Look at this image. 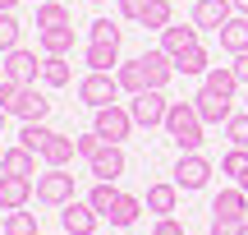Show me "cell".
I'll use <instances>...</instances> for the list:
<instances>
[{"mask_svg":"<svg viewBox=\"0 0 248 235\" xmlns=\"http://www.w3.org/2000/svg\"><path fill=\"white\" fill-rule=\"evenodd\" d=\"M170 134V143L179 148V152H198L202 148V116H198V106L193 101H170V111H166V125H161Z\"/></svg>","mask_w":248,"mask_h":235,"instance_id":"obj_1","label":"cell"},{"mask_svg":"<svg viewBox=\"0 0 248 235\" xmlns=\"http://www.w3.org/2000/svg\"><path fill=\"white\" fill-rule=\"evenodd\" d=\"M120 92H124V88H120L115 74H97V69H88V74H83V83H78V101H83V106H92V111L115 106Z\"/></svg>","mask_w":248,"mask_h":235,"instance_id":"obj_2","label":"cell"},{"mask_svg":"<svg viewBox=\"0 0 248 235\" xmlns=\"http://www.w3.org/2000/svg\"><path fill=\"white\" fill-rule=\"evenodd\" d=\"M37 203H46V208L74 203V175L64 166H46V175H37Z\"/></svg>","mask_w":248,"mask_h":235,"instance_id":"obj_3","label":"cell"},{"mask_svg":"<svg viewBox=\"0 0 248 235\" xmlns=\"http://www.w3.org/2000/svg\"><path fill=\"white\" fill-rule=\"evenodd\" d=\"M166 111H170V97L161 88H147V92H138V97L129 101L133 125H142V129H161L166 125Z\"/></svg>","mask_w":248,"mask_h":235,"instance_id":"obj_4","label":"cell"},{"mask_svg":"<svg viewBox=\"0 0 248 235\" xmlns=\"http://www.w3.org/2000/svg\"><path fill=\"white\" fill-rule=\"evenodd\" d=\"M175 185L184 194H198V189H207V180H212V162H207L202 152H179V162H175Z\"/></svg>","mask_w":248,"mask_h":235,"instance_id":"obj_5","label":"cell"},{"mask_svg":"<svg viewBox=\"0 0 248 235\" xmlns=\"http://www.w3.org/2000/svg\"><path fill=\"white\" fill-rule=\"evenodd\" d=\"M92 129H97L106 143H124V138L133 134V116H129V106H101L97 111V120H92Z\"/></svg>","mask_w":248,"mask_h":235,"instance_id":"obj_6","label":"cell"},{"mask_svg":"<svg viewBox=\"0 0 248 235\" xmlns=\"http://www.w3.org/2000/svg\"><path fill=\"white\" fill-rule=\"evenodd\" d=\"M0 60H5V79H14L18 88L42 79V60H37V51H28V46H14V51L0 55Z\"/></svg>","mask_w":248,"mask_h":235,"instance_id":"obj_7","label":"cell"},{"mask_svg":"<svg viewBox=\"0 0 248 235\" xmlns=\"http://www.w3.org/2000/svg\"><path fill=\"white\" fill-rule=\"evenodd\" d=\"M9 116H18L28 125V120H46L51 116V97H46L37 83H28V88H18V97H14V106H9Z\"/></svg>","mask_w":248,"mask_h":235,"instance_id":"obj_8","label":"cell"},{"mask_svg":"<svg viewBox=\"0 0 248 235\" xmlns=\"http://www.w3.org/2000/svg\"><path fill=\"white\" fill-rule=\"evenodd\" d=\"M97 221H101V212L92 208L88 199H83V203L74 199V203H64V208H60V226L69 231V235H92V231H97Z\"/></svg>","mask_w":248,"mask_h":235,"instance_id":"obj_9","label":"cell"},{"mask_svg":"<svg viewBox=\"0 0 248 235\" xmlns=\"http://www.w3.org/2000/svg\"><path fill=\"white\" fill-rule=\"evenodd\" d=\"M32 194H37V180H28V175H0V212L28 208Z\"/></svg>","mask_w":248,"mask_h":235,"instance_id":"obj_10","label":"cell"},{"mask_svg":"<svg viewBox=\"0 0 248 235\" xmlns=\"http://www.w3.org/2000/svg\"><path fill=\"white\" fill-rule=\"evenodd\" d=\"M138 65H142V79H147V88H161V92H166V83L175 79V60H170L166 51H142Z\"/></svg>","mask_w":248,"mask_h":235,"instance_id":"obj_11","label":"cell"},{"mask_svg":"<svg viewBox=\"0 0 248 235\" xmlns=\"http://www.w3.org/2000/svg\"><path fill=\"white\" fill-rule=\"evenodd\" d=\"M198 33H202V28H198L193 18H188V23H170L166 33H161V51H166V55L193 51V46H202V42H198Z\"/></svg>","mask_w":248,"mask_h":235,"instance_id":"obj_12","label":"cell"},{"mask_svg":"<svg viewBox=\"0 0 248 235\" xmlns=\"http://www.w3.org/2000/svg\"><path fill=\"white\" fill-rule=\"evenodd\" d=\"M230 18H234L230 0H193V23L198 28H216V33H221Z\"/></svg>","mask_w":248,"mask_h":235,"instance_id":"obj_13","label":"cell"},{"mask_svg":"<svg viewBox=\"0 0 248 235\" xmlns=\"http://www.w3.org/2000/svg\"><path fill=\"white\" fill-rule=\"evenodd\" d=\"M88 166H92V175H97V180H120L124 166H129V157H124V148H120V143H106Z\"/></svg>","mask_w":248,"mask_h":235,"instance_id":"obj_14","label":"cell"},{"mask_svg":"<svg viewBox=\"0 0 248 235\" xmlns=\"http://www.w3.org/2000/svg\"><path fill=\"white\" fill-rule=\"evenodd\" d=\"M212 217H221V221H248V194L244 189H221L212 199Z\"/></svg>","mask_w":248,"mask_h":235,"instance_id":"obj_15","label":"cell"},{"mask_svg":"<svg viewBox=\"0 0 248 235\" xmlns=\"http://www.w3.org/2000/svg\"><path fill=\"white\" fill-rule=\"evenodd\" d=\"M202 88H212L216 97L234 101V92H239L244 83H239V74H234V65H212V69L202 74Z\"/></svg>","mask_w":248,"mask_h":235,"instance_id":"obj_16","label":"cell"},{"mask_svg":"<svg viewBox=\"0 0 248 235\" xmlns=\"http://www.w3.org/2000/svg\"><path fill=\"white\" fill-rule=\"evenodd\" d=\"M193 106H198V116H202V125H225V120L234 116V106H230L225 97H216L212 88H202V92H198V97H193Z\"/></svg>","mask_w":248,"mask_h":235,"instance_id":"obj_17","label":"cell"},{"mask_svg":"<svg viewBox=\"0 0 248 235\" xmlns=\"http://www.w3.org/2000/svg\"><path fill=\"white\" fill-rule=\"evenodd\" d=\"M147 212H156V217H170L175 212V203H179V185L175 180H156V185H147Z\"/></svg>","mask_w":248,"mask_h":235,"instance_id":"obj_18","label":"cell"},{"mask_svg":"<svg viewBox=\"0 0 248 235\" xmlns=\"http://www.w3.org/2000/svg\"><path fill=\"white\" fill-rule=\"evenodd\" d=\"M0 175H28V180H32L37 175V152L32 148H5V162H0Z\"/></svg>","mask_w":248,"mask_h":235,"instance_id":"obj_19","label":"cell"},{"mask_svg":"<svg viewBox=\"0 0 248 235\" xmlns=\"http://www.w3.org/2000/svg\"><path fill=\"white\" fill-rule=\"evenodd\" d=\"M74 157H78V138H69V134H51V143L42 148L46 166H69Z\"/></svg>","mask_w":248,"mask_h":235,"instance_id":"obj_20","label":"cell"},{"mask_svg":"<svg viewBox=\"0 0 248 235\" xmlns=\"http://www.w3.org/2000/svg\"><path fill=\"white\" fill-rule=\"evenodd\" d=\"M83 60H88V69L110 74V69H120V46H110V42H88Z\"/></svg>","mask_w":248,"mask_h":235,"instance_id":"obj_21","label":"cell"},{"mask_svg":"<svg viewBox=\"0 0 248 235\" xmlns=\"http://www.w3.org/2000/svg\"><path fill=\"white\" fill-rule=\"evenodd\" d=\"M221 51H230V55L248 51V14H234L230 23L221 28Z\"/></svg>","mask_w":248,"mask_h":235,"instance_id":"obj_22","label":"cell"},{"mask_svg":"<svg viewBox=\"0 0 248 235\" xmlns=\"http://www.w3.org/2000/svg\"><path fill=\"white\" fill-rule=\"evenodd\" d=\"M69 79H74V69H69L64 55H46L42 60V83L46 88H69Z\"/></svg>","mask_w":248,"mask_h":235,"instance_id":"obj_23","label":"cell"},{"mask_svg":"<svg viewBox=\"0 0 248 235\" xmlns=\"http://www.w3.org/2000/svg\"><path fill=\"white\" fill-rule=\"evenodd\" d=\"M42 51L46 55H69L74 51V23L69 28H42Z\"/></svg>","mask_w":248,"mask_h":235,"instance_id":"obj_24","label":"cell"},{"mask_svg":"<svg viewBox=\"0 0 248 235\" xmlns=\"http://www.w3.org/2000/svg\"><path fill=\"white\" fill-rule=\"evenodd\" d=\"M51 134H55V129L46 125V120H28V125L18 129V143H23V148H32V152L42 157V148L51 143Z\"/></svg>","mask_w":248,"mask_h":235,"instance_id":"obj_25","label":"cell"},{"mask_svg":"<svg viewBox=\"0 0 248 235\" xmlns=\"http://www.w3.org/2000/svg\"><path fill=\"white\" fill-rule=\"evenodd\" d=\"M138 23H142V28H156V33H166V28L175 23V9H170V0H147V9H142Z\"/></svg>","mask_w":248,"mask_h":235,"instance_id":"obj_26","label":"cell"},{"mask_svg":"<svg viewBox=\"0 0 248 235\" xmlns=\"http://www.w3.org/2000/svg\"><path fill=\"white\" fill-rule=\"evenodd\" d=\"M69 9H64V0H42L37 5V28H69Z\"/></svg>","mask_w":248,"mask_h":235,"instance_id":"obj_27","label":"cell"},{"mask_svg":"<svg viewBox=\"0 0 248 235\" xmlns=\"http://www.w3.org/2000/svg\"><path fill=\"white\" fill-rule=\"evenodd\" d=\"M170 60H175V74H184V79H198V74H207V69H212L202 46H193V51H184V55H170Z\"/></svg>","mask_w":248,"mask_h":235,"instance_id":"obj_28","label":"cell"},{"mask_svg":"<svg viewBox=\"0 0 248 235\" xmlns=\"http://www.w3.org/2000/svg\"><path fill=\"white\" fill-rule=\"evenodd\" d=\"M88 203L101 212V217H110V212H115V203H120L115 180H97V185H92V194H88Z\"/></svg>","mask_w":248,"mask_h":235,"instance_id":"obj_29","label":"cell"},{"mask_svg":"<svg viewBox=\"0 0 248 235\" xmlns=\"http://www.w3.org/2000/svg\"><path fill=\"white\" fill-rule=\"evenodd\" d=\"M142 208H147V203L142 199H133V194H120V203H115V212H110V226H133V221L142 217Z\"/></svg>","mask_w":248,"mask_h":235,"instance_id":"obj_30","label":"cell"},{"mask_svg":"<svg viewBox=\"0 0 248 235\" xmlns=\"http://www.w3.org/2000/svg\"><path fill=\"white\" fill-rule=\"evenodd\" d=\"M18 37H23V23H18V14H14V9H0V55L14 51Z\"/></svg>","mask_w":248,"mask_h":235,"instance_id":"obj_31","label":"cell"},{"mask_svg":"<svg viewBox=\"0 0 248 235\" xmlns=\"http://www.w3.org/2000/svg\"><path fill=\"white\" fill-rule=\"evenodd\" d=\"M115 79H120V88L129 92V97H138V92H147V79H142V65H138V60H124L120 69H115Z\"/></svg>","mask_w":248,"mask_h":235,"instance_id":"obj_32","label":"cell"},{"mask_svg":"<svg viewBox=\"0 0 248 235\" xmlns=\"http://www.w3.org/2000/svg\"><path fill=\"white\" fill-rule=\"evenodd\" d=\"M0 226H5V235H37V217L32 212H0Z\"/></svg>","mask_w":248,"mask_h":235,"instance_id":"obj_33","label":"cell"},{"mask_svg":"<svg viewBox=\"0 0 248 235\" xmlns=\"http://www.w3.org/2000/svg\"><path fill=\"white\" fill-rule=\"evenodd\" d=\"M221 175H234V180H244V175H248V148H230V152L221 157Z\"/></svg>","mask_w":248,"mask_h":235,"instance_id":"obj_34","label":"cell"},{"mask_svg":"<svg viewBox=\"0 0 248 235\" xmlns=\"http://www.w3.org/2000/svg\"><path fill=\"white\" fill-rule=\"evenodd\" d=\"M225 138H230V148H248V111H234L225 120Z\"/></svg>","mask_w":248,"mask_h":235,"instance_id":"obj_35","label":"cell"},{"mask_svg":"<svg viewBox=\"0 0 248 235\" xmlns=\"http://www.w3.org/2000/svg\"><path fill=\"white\" fill-rule=\"evenodd\" d=\"M92 42H110V46H120V42H124V28L110 23V18H97V23H92Z\"/></svg>","mask_w":248,"mask_h":235,"instance_id":"obj_36","label":"cell"},{"mask_svg":"<svg viewBox=\"0 0 248 235\" xmlns=\"http://www.w3.org/2000/svg\"><path fill=\"white\" fill-rule=\"evenodd\" d=\"M101 148H106V138H101L97 129H92V134H78V157H88V162H92Z\"/></svg>","mask_w":248,"mask_h":235,"instance_id":"obj_37","label":"cell"},{"mask_svg":"<svg viewBox=\"0 0 248 235\" xmlns=\"http://www.w3.org/2000/svg\"><path fill=\"white\" fill-rule=\"evenodd\" d=\"M152 235H188V231L179 226L175 217H156V226H152Z\"/></svg>","mask_w":248,"mask_h":235,"instance_id":"obj_38","label":"cell"},{"mask_svg":"<svg viewBox=\"0 0 248 235\" xmlns=\"http://www.w3.org/2000/svg\"><path fill=\"white\" fill-rule=\"evenodd\" d=\"M14 97H18V83L14 79H0V106L9 111V106H14Z\"/></svg>","mask_w":248,"mask_h":235,"instance_id":"obj_39","label":"cell"},{"mask_svg":"<svg viewBox=\"0 0 248 235\" xmlns=\"http://www.w3.org/2000/svg\"><path fill=\"white\" fill-rule=\"evenodd\" d=\"M142 9H147V0H120V14H124V18H133V23L142 18Z\"/></svg>","mask_w":248,"mask_h":235,"instance_id":"obj_40","label":"cell"},{"mask_svg":"<svg viewBox=\"0 0 248 235\" xmlns=\"http://www.w3.org/2000/svg\"><path fill=\"white\" fill-rule=\"evenodd\" d=\"M244 221H221V217H212V235H239Z\"/></svg>","mask_w":248,"mask_h":235,"instance_id":"obj_41","label":"cell"},{"mask_svg":"<svg viewBox=\"0 0 248 235\" xmlns=\"http://www.w3.org/2000/svg\"><path fill=\"white\" fill-rule=\"evenodd\" d=\"M234 74H239V83L248 88V51H244V55H234Z\"/></svg>","mask_w":248,"mask_h":235,"instance_id":"obj_42","label":"cell"},{"mask_svg":"<svg viewBox=\"0 0 248 235\" xmlns=\"http://www.w3.org/2000/svg\"><path fill=\"white\" fill-rule=\"evenodd\" d=\"M234 5V14H248V0H230Z\"/></svg>","mask_w":248,"mask_h":235,"instance_id":"obj_43","label":"cell"},{"mask_svg":"<svg viewBox=\"0 0 248 235\" xmlns=\"http://www.w3.org/2000/svg\"><path fill=\"white\" fill-rule=\"evenodd\" d=\"M18 5H23V0H0V9H18Z\"/></svg>","mask_w":248,"mask_h":235,"instance_id":"obj_44","label":"cell"},{"mask_svg":"<svg viewBox=\"0 0 248 235\" xmlns=\"http://www.w3.org/2000/svg\"><path fill=\"white\" fill-rule=\"evenodd\" d=\"M5 120H9V111H5V106H0V129H5Z\"/></svg>","mask_w":248,"mask_h":235,"instance_id":"obj_45","label":"cell"},{"mask_svg":"<svg viewBox=\"0 0 248 235\" xmlns=\"http://www.w3.org/2000/svg\"><path fill=\"white\" fill-rule=\"evenodd\" d=\"M239 189H244V194H248V175H244V180H239Z\"/></svg>","mask_w":248,"mask_h":235,"instance_id":"obj_46","label":"cell"},{"mask_svg":"<svg viewBox=\"0 0 248 235\" xmlns=\"http://www.w3.org/2000/svg\"><path fill=\"white\" fill-rule=\"evenodd\" d=\"M239 235H248V221H244V226H239Z\"/></svg>","mask_w":248,"mask_h":235,"instance_id":"obj_47","label":"cell"},{"mask_svg":"<svg viewBox=\"0 0 248 235\" xmlns=\"http://www.w3.org/2000/svg\"><path fill=\"white\" fill-rule=\"evenodd\" d=\"M0 79H5V60H0Z\"/></svg>","mask_w":248,"mask_h":235,"instance_id":"obj_48","label":"cell"},{"mask_svg":"<svg viewBox=\"0 0 248 235\" xmlns=\"http://www.w3.org/2000/svg\"><path fill=\"white\" fill-rule=\"evenodd\" d=\"M244 111H248V92H244Z\"/></svg>","mask_w":248,"mask_h":235,"instance_id":"obj_49","label":"cell"},{"mask_svg":"<svg viewBox=\"0 0 248 235\" xmlns=\"http://www.w3.org/2000/svg\"><path fill=\"white\" fill-rule=\"evenodd\" d=\"M92 5H106V0H92Z\"/></svg>","mask_w":248,"mask_h":235,"instance_id":"obj_50","label":"cell"},{"mask_svg":"<svg viewBox=\"0 0 248 235\" xmlns=\"http://www.w3.org/2000/svg\"><path fill=\"white\" fill-rule=\"evenodd\" d=\"M0 162H5V148H0Z\"/></svg>","mask_w":248,"mask_h":235,"instance_id":"obj_51","label":"cell"},{"mask_svg":"<svg viewBox=\"0 0 248 235\" xmlns=\"http://www.w3.org/2000/svg\"><path fill=\"white\" fill-rule=\"evenodd\" d=\"M60 235H69V231H60Z\"/></svg>","mask_w":248,"mask_h":235,"instance_id":"obj_52","label":"cell"},{"mask_svg":"<svg viewBox=\"0 0 248 235\" xmlns=\"http://www.w3.org/2000/svg\"><path fill=\"white\" fill-rule=\"evenodd\" d=\"M37 5H42V0H37Z\"/></svg>","mask_w":248,"mask_h":235,"instance_id":"obj_53","label":"cell"}]
</instances>
